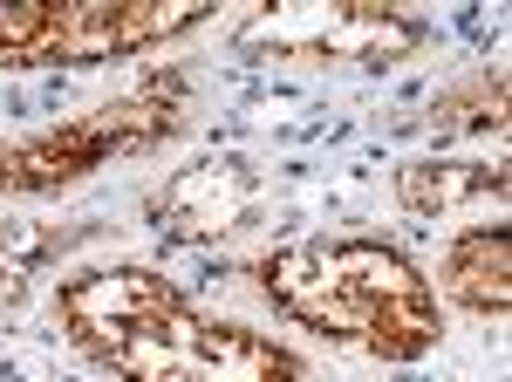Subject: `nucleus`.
I'll use <instances>...</instances> for the list:
<instances>
[{
	"label": "nucleus",
	"instance_id": "obj_1",
	"mask_svg": "<svg viewBox=\"0 0 512 382\" xmlns=\"http://www.w3.org/2000/svg\"><path fill=\"white\" fill-rule=\"evenodd\" d=\"M62 335L117 382H308V362L274 335L205 307L158 267H89L55 287Z\"/></svg>",
	"mask_w": 512,
	"mask_h": 382
},
{
	"label": "nucleus",
	"instance_id": "obj_2",
	"mask_svg": "<svg viewBox=\"0 0 512 382\" xmlns=\"http://www.w3.org/2000/svg\"><path fill=\"white\" fill-rule=\"evenodd\" d=\"M253 287L294 328L362 348L376 362H424L444 342V307H437L431 273L403 246L369 239V232L287 239L253 260Z\"/></svg>",
	"mask_w": 512,
	"mask_h": 382
},
{
	"label": "nucleus",
	"instance_id": "obj_3",
	"mask_svg": "<svg viewBox=\"0 0 512 382\" xmlns=\"http://www.w3.org/2000/svg\"><path fill=\"white\" fill-rule=\"evenodd\" d=\"M185 123H192V76L178 62H164L151 76H137L123 96L69 116V123L7 137L0 144V198H55V191L110 171L117 157L164 151Z\"/></svg>",
	"mask_w": 512,
	"mask_h": 382
},
{
	"label": "nucleus",
	"instance_id": "obj_4",
	"mask_svg": "<svg viewBox=\"0 0 512 382\" xmlns=\"http://www.w3.org/2000/svg\"><path fill=\"white\" fill-rule=\"evenodd\" d=\"M424 48H431V21L390 0H274L233 28L239 62H294V69L390 76Z\"/></svg>",
	"mask_w": 512,
	"mask_h": 382
},
{
	"label": "nucleus",
	"instance_id": "obj_5",
	"mask_svg": "<svg viewBox=\"0 0 512 382\" xmlns=\"http://www.w3.org/2000/svg\"><path fill=\"white\" fill-rule=\"evenodd\" d=\"M212 21V0H55V48L48 69H96L130 62L164 41H185Z\"/></svg>",
	"mask_w": 512,
	"mask_h": 382
},
{
	"label": "nucleus",
	"instance_id": "obj_6",
	"mask_svg": "<svg viewBox=\"0 0 512 382\" xmlns=\"http://www.w3.org/2000/svg\"><path fill=\"white\" fill-rule=\"evenodd\" d=\"M151 212H158V232L171 239H192V246L226 239L260 212V171L246 157H198L158 185Z\"/></svg>",
	"mask_w": 512,
	"mask_h": 382
},
{
	"label": "nucleus",
	"instance_id": "obj_7",
	"mask_svg": "<svg viewBox=\"0 0 512 382\" xmlns=\"http://www.w3.org/2000/svg\"><path fill=\"white\" fill-rule=\"evenodd\" d=\"M512 191L506 164L485 157H410L396 164V205L410 219H458V212H499Z\"/></svg>",
	"mask_w": 512,
	"mask_h": 382
},
{
	"label": "nucleus",
	"instance_id": "obj_8",
	"mask_svg": "<svg viewBox=\"0 0 512 382\" xmlns=\"http://www.w3.org/2000/svg\"><path fill=\"white\" fill-rule=\"evenodd\" d=\"M437 287H444V301H458L478 321H506L512 314V232L499 219L465 226L437 260Z\"/></svg>",
	"mask_w": 512,
	"mask_h": 382
},
{
	"label": "nucleus",
	"instance_id": "obj_9",
	"mask_svg": "<svg viewBox=\"0 0 512 382\" xmlns=\"http://www.w3.org/2000/svg\"><path fill=\"white\" fill-rule=\"evenodd\" d=\"M506 110H512L506 62H485L472 76L444 82L431 96V110H424V123H431L437 137H506Z\"/></svg>",
	"mask_w": 512,
	"mask_h": 382
},
{
	"label": "nucleus",
	"instance_id": "obj_10",
	"mask_svg": "<svg viewBox=\"0 0 512 382\" xmlns=\"http://www.w3.org/2000/svg\"><path fill=\"white\" fill-rule=\"evenodd\" d=\"M76 232H41L28 219H7L0 226V307H21L28 301V287L41 280V267L69 246Z\"/></svg>",
	"mask_w": 512,
	"mask_h": 382
},
{
	"label": "nucleus",
	"instance_id": "obj_11",
	"mask_svg": "<svg viewBox=\"0 0 512 382\" xmlns=\"http://www.w3.org/2000/svg\"><path fill=\"white\" fill-rule=\"evenodd\" d=\"M55 0H0V69H48Z\"/></svg>",
	"mask_w": 512,
	"mask_h": 382
}]
</instances>
